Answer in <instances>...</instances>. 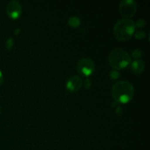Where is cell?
Masks as SVG:
<instances>
[{
	"label": "cell",
	"mask_w": 150,
	"mask_h": 150,
	"mask_svg": "<svg viewBox=\"0 0 150 150\" xmlns=\"http://www.w3.org/2000/svg\"><path fill=\"white\" fill-rule=\"evenodd\" d=\"M1 106H0V114H1Z\"/></svg>",
	"instance_id": "19"
},
{
	"label": "cell",
	"mask_w": 150,
	"mask_h": 150,
	"mask_svg": "<svg viewBox=\"0 0 150 150\" xmlns=\"http://www.w3.org/2000/svg\"><path fill=\"white\" fill-rule=\"evenodd\" d=\"M145 36H146V33H145L144 31H141V30L138 31V32L135 34V37H136V38H137V39L139 40L143 39Z\"/></svg>",
	"instance_id": "13"
},
{
	"label": "cell",
	"mask_w": 150,
	"mask_h": 150,
	"mask_svg": "<svg viewBox=\"0 0 150 150\" xmlns=\"http://www.w3.org/2000/svg\"><path fill=\"white\" fill-rule=\"evenodd\" d=\"M3 82V73L0 70V84H1Z\"/></svg>",
	"instance_id": "17"
},
{
	"label": "cell",
	"mask_w": 150,
	"mask_h": 150,
	"mask_svg": "<svg viewBox=\"0 0 150 150\" xmlns=\"http://www.w3.org/2000/svg\"><path fill=\"white\" fill-rule=\"evenodd\" d=\"M135 29L136 26L133 20L128 18L120 19L114 26V37L120 41H127L133 36Z\"/></svg>",
	"instance_id": "2"
},
{
	"label": "cell",
	"mask_w": 150,
	"mask_h": 150,
	"mask_svg": "<svg viewBox=\"0 0 150 150\" xmlns=\"http://www.w3.org/2000/svg\"><path fill=\"white\" fill-rule=\"evenodd\" d=\"M95 65L91 59L82 58L76 64V70L79 74L82 76H89L94 72Z\"/></svg>",
	"instance_id": "4"
},
{
	"label": "cell",
	"mask_w": 150,
	"mask_h": 150,
	"mask_svg": "<svg viewBox=\"0 0 150 150\" xmlns=\"http://www.w3.org/2000/svg\"><path fill=\"white\" fill-rule=\"evenodd\" d=\"M83 84H84V87L86 89H89L91 85H92V81L89 79H88V78H86L84 80V81H83Z\"/></svg>",
	"instance_id": "15"
},
{
	"label": "cell",
	"mask_w": 150,
	"mask_h": 150,
	"mask_svg": "<svg viewBox=\"0 0 150 150\" xmlns=\"http://www.w3.org/2000/svg\"><path fill=\"white\" fill-rule=\"evenodd\" d=\"M108 62L114 70H121L130 64L131 57L127 51L121 48H116L109 54Z\"/></svg>",
	"instance_id": "3"
},
{
	"label": "cell",
	"mask_w": 150,
	"mask_h": 150,
	"mask_svg": "<svg viewBox=\"0 0 150 150\" xmlns=\"http://www.w3.org/2000/svg\"><path fill=\"white\" fill-rule=\"evenodd\" d=\"M13 45H14V40H13V38H9L6 41V48H7V49H11L13 48Z\"/></svg>",
	"instance_id": "11"
},
{
	"label": "cell",
	"mask_w": 150,
	"mask_h": 150,
	"mask_svg": "<svg viewBox=\"0 0 150 150\" xmlns=\"http://www.w3.org/2000/svg\"><path fill=\"white\" fill-rule=\"evenodd\" d=\"M120 14L125 18H131L137 11V4L134 0H122L119 4Z\"/></svg>",
	"instance_id": "5"
},
{
	"label": "cell",
	"mask_w": 150,
	"mask_h": 150,
	"mask_svg": "<svg viewBox=\"0 0 150 150\" xmlns=\"http://www.w3.org/2000/svg\"><path fill=\"white\" fill-rule=\"evenodd\" d=\"M145 67V64L144 62L141 59H136L135 61H133L131 64V68L133 70V73H136V74L139 75L140 73H142L144 71Z\"/></svg>",
	"instance_id": "8"
},
{
	"label": "cell",
	"mask_w": 150,
	"mask_h": 150,
	"mask_svg": "<svg viewBox=\"0 0 150 150\" xmlns=\"http://www.w3.org/2000/svg\"><path fill=\"white\" fill-rule=\"evenodd\" d=\"M110 77H111V79H114V80L117 79L120 77V73H119V71H117L116 70H111L110 72Z\"/></svg>",
	"instance_id": "12"
},
{
	"label": "cell",
	"mask_w": 150,
	"mask_h": 150,
	"mask_svg": "<svg viewBox=\"0 0 150 150\" xmlns=\"http://www.w3.org/2000/svg\"><path fill=\"white\" fill-rule=\"evenodd\" d=\"M67 23H68V25H70L71 27L77 28L80 25L81 19L79 17H77V16H72V17H70L68 19Z\"/></svg>",
	"instance_id": "9"
},
{
	"label": "cell",
	"mask_w": 150,
	"mask_h": 150,
	"mask_svg": "<svg viewBox=\"0 0 150 150\" xmlns=\"http://www.w3.org/2000/svg\"><path fill=\"white\" fill-rule=\"evenodd\" d=\"M82 84H83V81L79 76H70L67 81L66 87L70 92H76L81 89Z\"/></svg>",
	"instance_id": "7"
},
{
	"label": "cell",
	"mask_w": 150,
	"mask_h": 150,
	"mask_svg": "<svg viewBox=\"0 0 150 150\" xmlns=\"http://www.w3.org/2000/svg\"><path fill=\"white\" fill-rule=\"evenodd\" d=\"M146 24V21L144 19L140 18L137 21L136 23H135V26H138V27H143Z\"/></svg>",
	"instance_id": "14"
},
{
	"label": "cell",
	"mask_w": 150,
	"mask_h": 150,
	"mask_svg": "<svg viewBox=\"0 0 150 150\" xmlns=\"http://www.w3.org/2000/svg\"><path fill=\"white\" fill-rule=\"evenodd\" d=\"M111 95L117 103H127L131 100L134 95V87L130 82L120 81L113 85Z\"/></svg>",
	"instance_id": "1"
},
{
	"label": "cell",
	"mask_w": 150,
	"mask_h": 150,
	"mask_svg": "<svg viewBox=\"0 0 150 150\" xmlns=\"http://www.w3.org/2000/svg\"><path fill=\"white\" fill-rule=\"evenodd\" d=\"M122 108L121 106H118L117 108V110H116V114H117V115H121L122 114Z\"/></svg>",
	"instance_id": "16"
},
{
	"label": "cell",
	"mask_w": 150,
	"mask_h": 150,
	"mask_svg": "<svg viewBox=\"0 0 150 150\" xmlns=\"http://www.w3.org/2000/svg\"><path fill=\"white\" fill-rule=\"evenodd\" d=\"M142 55V51L140 49H135L134 51L132 52V57L136 59H139Z\"/></svg>",
	"instance_id": "10"
},
{
	"label": "cell",
	"mask_w": 150,
	"mask_h": 150,
	"mask_svg": "<svg viewBox=\"0 0 150 150\" xmlns=\"http://www.w3.org/2000/svg\"><path fill=\"white\" fill-rule=\"evenodd\" d=\"M7 15L12 19H17L22 13V7L20 2L16 0L9 1L7 6Z\"/></svg>",
	"instance_id": "6"
},
{
	"label": "cell",
	"mask_w": 150,
	"mask_h": 150,
	"mask_svg": "<svg viewBox=\"0 0 150 150\" xmlns=\"http://www.w3.org/2000/svg\"><path fill=\"white\" fill-rule=\"evenodd\" d=\"M20 29H19V28H18V29H16V30L14 31V34L15 35H18V34L19 33V32H20Z\"/></svg>",
	"instance_id": "18"
}]
</instances>
